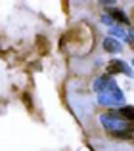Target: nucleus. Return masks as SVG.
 Wrapping results in <instances>:
<instances>
[{"label":"nucleus","instance_id":"10","mask_svg":"<svg viewBox=\"0 0 134 151\" xmlns=\"http://www.w3.org/2000/svg\"><path fill=\"white\" fill-rule=\"evenodd\" d=\"M132 67H134V59H132Z\"/></svg>","mask_w":134,"mask_h":151},{"label":"nucleus","instance_id":"6","mask_svg":"<svg viewBox=\"0 0 134 151\" xmlns=\"http://www.w3.org/2000/svg\"><path fill=\"white\" fill-rule=\"evenodd\" d=\"M117 115H119V117H123L125 121L134 122V107H132V105H125V107H121V109L117 111Z\"/></svg>","mask_w":134,"mask_h":151},{"label":"nucleus","instance_id":"4","mask_svg":"<svg viewBox=\"0 0 134 151\" xmlns=\"http://www.w3.org/2000/svg\"><path fill=\"white\" fill-rule=\"evenodd\" d=\"M109 35H111L113 38H117V40H127V42H130V37L127 35V31L121 29V27H117V25H113L111 29H109Z\"/></svg>","mask_w":134,"mask_h":151},{"label":"nucleus","instance_id":"2","mask_svg":"<svg viewBox=\"0 0 134 151\" xmlns=\"http://www.w3.org/2000/svg\"><path fill=\"white\" fill-rule=\"evenodd\" d=\"M98 103H100V105H105V107H121V105H123V103L117 100L111 92H102V94H98Z\"/></svg>","mask_w":134,"mask_h":151},{"label":"nucleus","instance_id":"9","mask_svg":"<svg viewBox=\"0 0 134 151\" xmlns=\"http://www.w3.org/2000/svg\"><path fill=\"white\" fill-rule=\"evenodd\" d=\"M130 44H132V48H134V31H132V35H130Z\"/></svg>","mask_w":134,"mask_h":151},{"label":"nucleus","instance_id":"1","mask_svg":"<svg viewBox=\"0 0 134 151\" xmlns=\"http://www.w3.org/2000/svg\"><path fill=\"white\" fill-rule=\"evenodd\" d=\"M119 73H125L127 77H134V71L130 65H127L121 59H111V63L107 65V75H119Z\"/></svg>","mask_w":134,"mask_h":151},{"label":"nucleus","instance_id":"5","mask_svg":"<svg viewBox=\"0 0 134 151\" xmlns=\"http://www.w3.org/2000/svg\"><path fill=\"white\" fill-rule=\"evenodd\" d=\"M109 15H111V17L115 19V21L123 23V25H128V23H130V19H128V15L125 14L123 10H117V8H115V10H111V12H109Z\"/></svg>","mask_w":134,"mask_h":151},{"label":"nucleus","instance_id":"7","mask_svg":"<svg viewBox=\"0 0 134 151\" xmlns=\"http://www.w3.org/2000/svg\"><path fill=\"white\" fill-rule=\"evenodd\" d=\"M102 23H107V25H113V17L109 14H105V15H102Z\"/></svg>","mask_w":134,"mask_h":151},{"label":"nucleus","instance_id":"8","mask_svg":"<svg viewBox=\"0 0 134 151\" xmlns=\"http://www.w3.org/2000/svg\"><path fill=\"white\" fill-rule=\"evenodd\" d=\"M23 101L27 103V109H33V101H31V98L27 96V94H25V96H23Z\"/></svg>","mask_w":134,"mask_h":151},{"label":"nucleus","instance_id":"3","mask_svg":"<svg viewBox=\"0 0 134 151\" xmlns=\"http://www.w3.org/2000/svg\"><path fill=\"white\" fill-rule=\"evenodd\" d=\"M104 50L109 52V54H119V52L123 50V44H121V40H117V38L107 37L104 40Z\"/></svg>","mask_w":134,"mask_h":151}]
</instances>
